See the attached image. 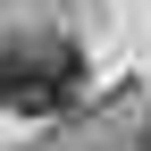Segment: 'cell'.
<instances>
[{"label": "cell", "instance_id": "6da1fadb", "mask_svg": "<svg viewBox=\"0 0 151 151\" xmlns=\"http://www.w3.org/2000/svg\"><path fill=\"white\" fill-rule=\"evenodd\" d=\"M76 84H84V67H76L67 42H42V50L0 59V109H34V118H50V109L76 101Z\"/></svg>", "mask_w": 151, "mask_h": 151}, {"label": "cell", "instance_id": "7a4b0ae2", "mask_svg": "<svg viewBox=\"0 0 151 151\" xmlns=\"http://www.w3.org/2000/svg\"><path fill=\"white\" fill-rule=\"evenodd\" d=\"M143 151H151V126H143Z\"/></svg>", "mask_w": 151, "mask_h": 151}]
</instances>
